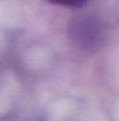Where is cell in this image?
Here are the masks:
<instances>
[{"instance_id":"cell-1","label":"cell","mask_w":119,"mask_h":121,"mask_svg":"<svg viewBox=\"0 0 119 121\" xmlns=\"http://www.w3.org/2000/svg\"><path fill=\"white\" fill-rule=\"evenodd\" d=\"M49 1L55 3V4H59V6H64V7H80L87 0H49Z\"/></svg>"}]
</instances>
